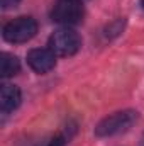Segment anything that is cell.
I'll return each instance as SVG.
<instances>
[{"instance_id": "cell-2", "label": "cell", "mask_w": 144, "mask_h": 146, "mask_svg": "<svg viewBox=\"0 0 144 146\" xmlns=\"http://www.w3.org/2000/svg\"><path fill=\"white\" fill-rule=\"evenodd\" d=\"M81 48V39L73 29H58L49 37V49L56 56H73Z\"/></svg>"}, {"instance_id": "cell-11", "label": "cell", "mask_w": 144, "mask_h": 146, "mask_svg": "<svg viewBox=\"0 0 144 146\" xmlns=\"http://www.w3.org/2000/svg\"><path fill=\"white\" fill-rule=\"evenodd\" d=\"M143 146H144V136H143Z\"/></svg>"}, {"instance_id": "cell-8", "label": "cell", "mask_w": 144, "mask_h": 146, "mask_svg": "<svg viewBox=\"0 0 144 146\" xmlns=\"http://www.w3.org/2000/svg\"><path fill=\"white\" fill-rule=\"evenodd\" d=\"M65 143H66V138L63 134H56L54 138H51L44 146H65Z\"/></svg>"}, {"instance_id": "cell-1", "label": "cell", "mask_w": 144, "mask_h": 146, "mask_svg": "<svg viewBox=\"0 0 144 146\" xmlns=\"http://www.w3.org/2000/svg\"><path fill=\"white\" fill-rule=\"evenodd\" d=\"M136 121H137V112L136 110L115 112V114L108 115L104 121L98 122V126L95 127V134L98 138H110V136L122 134V133L129 131L136 124Z\"/></svg>"}, {"instance_id": "cell-4", "label": "cell", "mask_w": 144, "mask_h": 146, "mask_svg": "<svg viewBox=\"0 0 144 146\" xmlns=\"http://www.w3.org/2000/svg\"><path fill=\"white\" fill-rule=\"evenodd\" d=\"M37 22L32 17H17L5 24L3 27V39L9 42H26L36 36Z\"/></svg>"}, {"instance_id": "cell-9", "label": "cell", "mask_w": 144, "mask_h": 146, "mask_svg": "<svg viewBox=\"0 0 144 146\" xmlns=\"http://www.w3.org/2000/svg\"><path fill=\"white\" fill-rule=\"evenodd\" d=\"M20 0H0V5L2 9H10V7H15Z\"/></svg>"}, {"instance_id": "cell-5", "label": "cell", "mask_w": 144, "mask_h": 146, "mask_svg": "<svg viewBox=\"0 0 144 146\" xmlns=\"http://www.w3.org/2000/svg\"><path fill=\"white\" fill-rule=\"evenodd\" d=\"M27 63L36 73H48L56 65V54L49 48H36L27 53Z\"/></svg>"}, {"instance_id": "cell-7", "label": "cell", "mask_w": 144, "mask_h": 146, "mask_svg": "<svg viewBox=\"0 0 144 146\" xmlns=\"http://www.w3.org/2000/svg\"><path fill=\"white\" fill-rule=\"evenodd\" d=\"M20 70V63L17 60V56L10 54V53H2L0 54V76L2 78H9L17 75Z\"/></svg>"}, {"instance_id": "cell-6", "label": "cell", "mask_w": 144, "mask_h": 146, "mask_svg": "<svg viewBox=\"0 0 144 146\" xmlns=\"http://www.w3.org/2000/svg\"><path fill=\"white\" fill-rule=\"evenodd\" d=\"M20 104V90L15 85H2L0 88V109L2 112H10Z\"/></svg>"}, {"instance_id": "cell-10", "label": "cell", "mask_w": 144, "mask_h": 146, "mask_svg": "<svg viewBox=\"0 0 144 146\" xmlns=\"http://www.w3.org/2000/svg\"><path fill=\"white\" fill-rule=\"evenodd\" d=\"M141 7H143V10H144V0H141Z\"/></svg>"}, {"instance_id": "cell-3", "label": "cell", "mask_w": 144, "mask_h": 146, "mask_svg": "<svg viewBox=\"0 0 144 146\" xmlns=\"http://www.w3.org/2000/svg\"><path fill=\"white\" fill-rule=\"evenodd\" d=\"M83 15H85L83 0H58L51 12V19L65 26H75L81 22Z\"/></svg>"}]
</instances>
